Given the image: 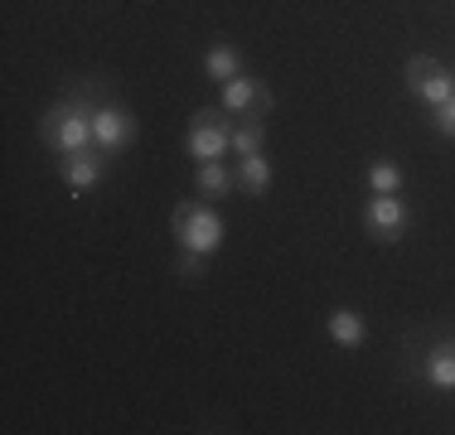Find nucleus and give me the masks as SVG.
Masks as SVG:
<instances>
[{"mask_svg": "<svg viewBox=\"0 0 455 435\" xmlns=\"http://www.w3.org/2000/svg\"><path fill=\"white\" fill-rule=\"evenodd\" d=\"M407 227H411V203L403 199V194H368L363 233L373 237V242L393 247V242H403V237H407Z\"/></svg>", "mask_w": 455, "mask_h": 435, "instance_id": "5", "label": "nucleus"}, {"mask_svg": "<svg viewBox=\"0 0 455 435\" xmlns=\"http://www.w3.org/2000/svg\"><path fill=\"white\" fill-rule=\"evenodd\" d=\"M237 194H247V199H267L272 194V160H267V150L262 155H237Z\"/></svg>", "mask_w": 455, "mask_h": 435, "instance_id": "11", "label": "nucleus"}, {"mask_svg": "<svg viewBox=\"0 0 455 435\" xmlns=\"http://www.w3.org/2000/svg\"><path fill=\"white\" fill-rule=\"evenodd\" d=\"M233 112H223L219 102L213 107H199L194 112L189 130H184V155L194 160V165H209V160H223L233 155Z\"/></svg>", "mask_w": 455, "mask_h": 435, "instance_id": "3", "label": "nucleus"}, {"mask_svg": "<svg viewBox=\"0 0 455 435\" xmlns=\"http://www.w3.org/2000/svg\"><path fill=\"white\" fill-rule=\"evenodd\" d=\"M403 78H407V92L417 97L421 107H431V112H436L441 102H451V97H455V73H451L441 59H431V53H417V59H407Z\"/></svg>", "mask_w": 455, "mask_h": 435, "instance_id": "6", "label": "nucleus"}, {"mask_svg": "<svg viewBox=\"0 0 455 435\" xmlns=\"http://www.w3.org/2000/svg\"><path fill=\"white\" fill-rule=\"evenodd\" d=\"M451 73H455V68H451Z\"/></svg>", "mask_w": 455, "mask_h": 435, "instance_id": "18", "label": "nucleus"}, {"mask_svg": "<svg viewBox=\"0 0 455 435\" xmlns=\"http://www.w3.org/2000/svg\"><path fill=\"white\" fill-rule=\"evenodd\" d=\"M219 107L223 112H233V116H267L272 112V92H267V83L262 78H252V73H237L233 83H223L219 87Z\"/></svg>", "mask_w": 455, "mask_h": 435, "instance_id": "8", "label": "nucleus"}, {"mask_svg": "<svg viewBox=\"0 0 455 435\" xmlns=\"http://www.w3.org/2000/svg\"><path fill=\"white\" fill-rule=\"evenodd\" d=\"M324 334H330L334 348L354 353V348H363V339H368V320L354 310V304H334V310L324 314Z\"/></svg>", "mask_w": 455, "mask_h": 435, "instance_id": "9", "label": "nucleus"}, {"mask_svg": "<svg viewBox=\"0 0 455 435\" xmlns=\"http://www.w3.org/2000/svg\"><path fill=\"white\" fill-rule=\"evenodd\" d=\"M421 383L431 392H455V339H441L421 358Z\"/></svg>", "mask_w": 455, "mask_h": 435, "instance_id": "10", "label": "nucleus"}, {"mask_svg": "<svg viewBox=\"0 0 455 435\" xmlns=\"http://www.w3.org/2000/svg\"><path fill=\"white\" fill-rule=\"evenodd\" d=\"M92 146L107 150V155H122L126 146H136V116L126 102H116V97H97L92 107Z\"/></svg>", "mask_w": 455, "mask_h": 435, "instance_id": "4", "label": "nucleus"}, {"mask_svg": "<svg viewBox=\"0 0 455 435\" xmlns=\"http://www.w3.org/2000/svg\"><path fill=\"white\" fill-rule=\"evenodd\" d=\"M233 189H237V174H233V165H223V160H209V165L194 170V194H199V199L219 203Z\"/></svg>", "mask_w": 455, "mask_h": 435, "instance_id": "13", "label": "nucleus"}, {"mask_svg": "<svg viewBox=\"0 0 455 435\" xmlns=\"http://www.w3.org/2000/svg\"><path fill=\"white\" fill-rule=\"evenodd\" d=\"M170 233H175V242H180V252H199V257H213L223 247V237H228V223H223V213L213 209L209 199H180L175 203V213H170Z\"/></svg>", "mask_w": 455, "mask_h": 435, "instance_id": "2", "label": "nucleus"}, {"mask_svg": "<svg viewBox=\"0 0 455 435\" xmlns=\"http://www.w3.org/2000/svg\"><path fill=\"white\" fill-rule=\"evenodd\" d=\"M403 165L397 160H373V165L363 170V184H368V194H403Z\"/></svg>", "mask_w": 455, "mask_h": 435, "instance_id": "15", "label": "nucleus"}, {"mask_svg": "<svg viewBox=\"0 0 455 435\" xmlns=\"http://www.w3.org/2000/svg\"><path fill=\"white\" fill-rule=\"evenodd\" d=\"M97 87L78 83L39 116V140L53 150V155H73V150H88L92 146V107H97Z\"/></svg>", "mask_w": 455, "mask_h": 435, "instance_id": "1", "label": "nucleus"}, {"mask_svg": "<svg viewBox=\"0 0 455 435\" xmlns=\"http://www.w3.org/2000/svg\"><path fill=\"white\" fill-rule=\"evenodd\" d=\"M107 170H112V155H107V150H97V146L73 150V155H59V179L68 184L73 194L97 189V184L107 179Z\"/></svg>", "mask_w": 455, "mask_h": 435, "instance_id": "7", "label": "nucleus"}, {"mask_svg": "<svg viewBox=\"0 0 455 435\" xmlns=\"http://www.w3.org/2000/svg\"><path fill=\"white\" fill-rule=\"evenodd\" d=\"M175 271H180L184 281H199L204 271H209V257H199V252H180V257H175Z\"/></svg>", "mask_w": 455, "mask_h": 435, "instance_id": "16", "label": "nucleus"}, {"mask_svg": "<svg viewBox=\"0 0 455 435\" xmlns=\"http://www.w3.org/2000/svg\"><path fill=\"white\" fill-rule=\"evenodd\" d=\"M267 150V116H237L233 122V155H262Z\"/></svg>", "mask_w": 455, "mask_h": 435, "instance_id": "14", "label": "nucleus"}, {"mask_svg": "<svg viewBox=\"0 0 455 435\" xmlns=\"http://www.w3.org/2000/svg\"><path fill=\"white\" fill-rule=\"evenodd\" d=\"M431 126H436V136L455 140V97H451V102H441L436 112H431Z\"/></svg>", "mask_w": 455, "mask_h": 435, "instance_id": "17", "label": "nucleus"}, {"mask_svg": "<svg viewBox=\"0 0 455 435\" xmlns=\"http://www.w3.org/2000/svg\"><path fill=\"white\" fill-rule=\"evenodd\" d=\"M237 73H247V68H243V53H237L228 39H213L209 49H204V78L223 87V83H233Z\"/></svg>", "mask_w": 455, "mask_h": 435, "instance_id": "12", "label": "nucleus"}]
</instances>
